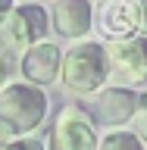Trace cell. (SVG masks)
<instances>
[{"instance_id": "1", "label": "cell", "mask_w": 147, "mask_h": 150, "mask_svg": "<svg viewBox=\"0 0 147 150\" xmlns=\"http://www.w3.org/2000/svg\"><path fill=\"white\" fill-rule=\"evenodd\" d=\"M60 84L75 97H94L107 88V53L100 41H72V47L63 50L60 63Z\"/></svg>"}, {"instance_id": "2", "label": "cell", "mask_w": 147, "mask_h": 150, "mask_svg": "<svg viewBox=\"0 0 147 150\" xmlns=\"http://www.w3.org/2000/svg\"><path fill=\"white\" fill-rule=\"evenodd\" d=\"M50 100L44 88L28 81H9L0 88V122L13 131V138H31L47 119Z\"/></svg>"}, {"instance_id": "3", "label": "cell", "mask_w": 147, "mask_h": 150, "mask_svg": "<svg viewBox=\"0 0 147 150\" xmlns=\"http://www.w3.org/2000/svg\"><path fill=\"white\" fill-rule=\"evenodd\" d=\"M107 53V81L116 88L138 91L147 84V38H129V41H113L103 44Z\"/></svg>"}, {"instance_id": "4", "label": "cell", "mask_w": 147, "mask_h": 150, "mask_svg": "<svg viewBox=\"0 0 147 150\" xmlns=\"http://www.w3.org/2000/svg\"><path fill=\"white\" fill-rule=\"evenodd\" d=\"M97 125L82 103H66L53 116L44 150H97Z\"/></svg>"}, {"instance_id": "5", "label": "cell", "mask_w": 147, "mask_h": 150, "mask_svg": "<svg viewBox=\"0 0 147 150\" xmlns=\"http://www.w3.org/2000/svg\"><path fill=\"white\" fill-rule=\"evenodd\" d=\"M91 28L113 44V41H129L141 35V9L138 0H94Z\"/></svg>"}, {"instance_id": "6", "label": "cell", "mask_w": 147, "mask_h": 150, "mask_svg": "<svg viewBox=\"0 0 147 150\" xmlns=\"http://www.w3.org/2000/svg\"><path fill=\"white\" fill-rule=\"evenodd\" d=\"M135 106H138V91L107 84L91 97V106H85V110L94 119V125H103L107 131H113V128H122V125L131 122Z\"/></svg>"}, {"instance_id": "7", "label": "cell", "mask_w": 147, "mask_h": 150, "mask_svg": "<svg viewBox=\"0 0 147 150\" xmlns=\"http://www.w3.org/2000/svg\"><path fill=\"white\" fill-rule=\"evenodd\" d=\"M60 63H63V47H56L53 41H41L19 56V75L35 88H47L60 81Z\"/></svg>"}, {"instance_id": "8", "label": "cell", "mask_w": 147, "mask_h": 150, "mask_svg": "<svg viewBox=\"0 0 147 150\" xmlns=\"http://www.w3.org/2000/svg\"><path fill=\"white\" fill-rule=\"evenodd\" d=\"M94 0H53L50 28L66 41H85L91 35Z\"/></svg>"}, {"instance_id": "9", "label": "cell", "mask_w": 147, "mask_h": 150, "mask_svg": "<svg viewBox=\"0 0 147 150\" xmlns=\"http://www.w3.org/2000/svg\"><path fill=\"white\" fill-rule=\"evenodd\" d=\"M97 150H147V147L141 144V138L131 128H113V131L100 134Z\"/></svg>"}, {"instance_id": "10", "label": "cell", "mask_w": 147, "mask_h": 150, "mask_svg": "<svg viewBox=\"0 0 147 150\" xmlns=\"http://www.w3.org/2000/svg\"><path fill=\"white\" fill-rule=\"evenodd\" d=\"M131 125H135V134L141 138V144L147 147V91L138 94V106H135V116H131Z\"/></svg>"}, {"instance_id": "11", "label": "cell", "mask_w": 147, "mask_h": 150, "mask_svg": "<svg viewBox=\"0 0 147 150\" xmlns=\"http://www.w3.org/2000/svg\"><path fill=\"white\" fill-rule=\"evenodd\" d=\"M0 150H44V144L38 138H13L9 144H3Z\"/></svg>"}, {"instance_id": "12", "label": "cell", "mask_w": 147, "mask_h": 150, "mask_svg": "<svg viewBox=\"0 0 147 150\" xmlns=\"http://www.w3.org/2000/svg\"><path fill=\"white\" fill-rule=\"evenodd\" d=\"M138 9H141V35L147 38V0H138Z\"/></svg>"}, {"instance_id": "13", "label": "cell", "mask_w": 147, "mask_h": 150, "mask_svg": "<svg viewBox=\"0 0 147 150\" xmlns=\"http://www.w3.org/2000/svg\"><path fill=\"white\" fill-rule=\"evenodd\" d=\"M13 6H16V0H0V22L9 16V9H13Z\"/></svg>"}, {"instance_id": "14", "label": "cell", "mask_w": 147, "mask_h": 150, "mask_svg": "<svg viewBox=\"0 0 147 150\" xmlns=\"http://www.w3.org/2000/svg\"><path fill=\"white\" fill-rule=\"evenodd\" d=\"M9 141H13V131H9L6 125L0 122V147H3V144H9Z\"/></svg>"}]
</instances>
